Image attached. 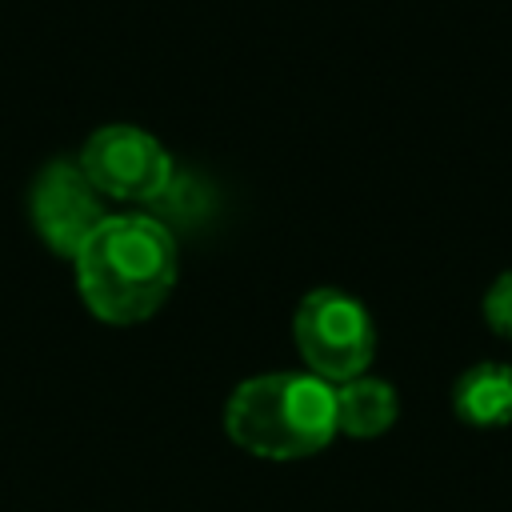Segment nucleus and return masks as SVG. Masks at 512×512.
I'll return each mask as SVG.
<instances>
[{"instance_id": "obj_1", "label": "nucleus", "mask_w": 512, "mask_h": 512, "mask_svg": "<svg viewBox=\"0 0 512 512\" xmlns=\"http://www.w3.org/2000/svg\"><path fill=\"white\" fill-rule=\"evenodd\" d=\"M76 276L84 304L100 320H148L176 284V240L152 216H104V224L76 252Z\"/></svg>"}, {"instance_id": "obj_2", "label": "nucleus", "mask_w": 512, "mask_h": 512, "mask_svg": "<svg viewBox=\"0 0 512 512\" xmlns=\"http://www.w3.org/2000/svg\"><path fill=\"white\" fill-rule=\"evenodd\" d=\"M228 436L264 460H300L336 436V388L312 372L244 380L224 408Z\"/></svg>"}, {"instance_id": "obj_3", "label": "nucleus", "mask_w": 512, "mask_h": 512, "mask_svg": "<svg viewBox=\"0 0 512 512\" xmlns=\"http://www.w3.org/2000/svg\"><path fill=\"white\" fill-rule=\"evenodd\" d=\"M296 348L312 376L328 384H344L368 372L376 356V324L368 308L340 292V288H316L296 308Z\"/></svg>"}, {"instance_id": "obj_4", "label": "nucleus", "mask_w": 512, "mask_h": 512, "mask_svg": "<svg viewBox=\"0 0 512 512\" xmlns=\"http://www.w3.org/2000/svg\"><path fill=\"white\" fill-rule=\"evenodd\" d=\"M76 164L88 184L112 200H160L172 184V156L156 136L132 124H108L92 132Z\"/></svg>"}, {"instance_id": "obj_5", "label": "nucleus", "mask_w": 512, "mask_h": 512, "mask_svg": "<svg viewBox=\"0 0 512 512\" xmlns=\"http://www.w3.org/2000/svg\"><path fill=\"white\" fill-rule=\"evenodd\" d=\"M28 212L48 248L76 260L84 240L104 224V196L88 184L76 160H52L32 184Z\"/></svg>"}, {"instance_id": "obj_6", "label": "nucleus", "mask_w": 512, "mask_h": 512, "mask_svg": "<svg viewBox=\"0 0 512 512\" xmlns=\"http://www.w3.org/2000/svg\"><path fill=\"white\" fill-rule=\"evenodd\" d=\"M452 412L472 428L512 424V364L480 360L452 384Z\"/></svg>"}, {"instance_id": "obj_7", "label": "nucleus", "mask_w": 512, "mask_h": 512, "mask_svg": "<svg viewBox=\"0 0 512 512\" xmlns=\"http://www.w3.org/2000/svg\"><path fill=\"white\" fill-rule=\"evenodd\" d=\"M400 416V396L388 380L356 376L336 388V432L352 440H376L384 436Z\"/></svg>"}, {"instance_id": "obj_8", "label": "nucleus", "mask_w": 512, "mask_h": 512, "mask_svg": "<svg viewBox=\"0 0 512 512\" xmlns=\"http://www.w3.org/2000/svg\"><path fill=\"white\" fill-rule=\"evenodd\" d=\"M484 320L496 336L512 340V268L500 272L484 292Z\"/></svg>"}]
</instances>
